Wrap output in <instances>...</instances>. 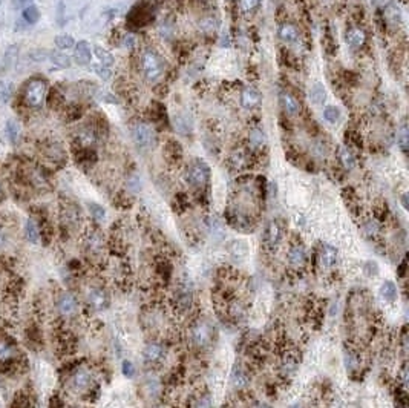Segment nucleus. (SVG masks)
Listing matches in <instances>:
<instances>
[{"instance_id": "obj_26", "label": "nucleus", "mask_w": 409, "mask_h": 408, "mask_svg": "<svg viewBox=\"0 0 409 408\" xmlns=\"http://www.w3.org/2000/svg\"><path fill=\"white\" fill-rule=\"evenodd\" d=\"M232 384L238 388H242V387H245L248 384V376L241 367L235 368V372L232 375Z\"/></svg>"}, {"instance_id": "obj_44", "label": "nucleus", "mask_w": 409, "mask_h": 408, "mask_svg": "<svg viewBox=\"0 0 409 408\" xmlns=\"http://www.w3.org/2000/svg\"><path fill=\"white\" fill-rule=\"evenodd\" d=\"M94 69L97 71V74L100 75L101 79L108 80V79L110 77V71H109V69H108L106 66H103V65H101V66H98V65H97V66H94Z\"/></svg>"}, {"instance_id": "obj_37", "label": "nucleus", "mask_w": 409, "mask_h": 408, "mask_svg": "<svg viewBox=\"0 0 409 408\" xmlns=\"http://www.w3.org/2000/svg\"><path fill=\"white\" fill-rule=\"evenodd\" d=\"M345 364H347V368L350 370V372H355L357 370V367L360 365V361H359V358H357V354H354V353H348L347 354V359H345Z\"/></svg>"}, {"instance_id": "obj_33", "label": "nucleus", "mask_w": 409, "mask_h": 408, "mask_svg": "<svg viewBox=\"0 0 409 408\" xmlns=\"http://www.w3.org/2000/svg\"><path fill=\"white\" fill-rule=\"evenodd\" d=\"M55 45L60 49H69L74 46V39L68 34H63V35H57L55 37Z\"/></svg>"}, {"instance_id": "obj_40", "label": "nucleus", "mask_w": 409, "mask_h": 408, "mask_svg": "<svg viewBox=\"0 0 409 408\" xmlns=\"http://www.w3.org/2000/svg\"><path fill=\"white\" fill-rule=\"evenodd\" d=\"M11 354H12V350H11V347L8 346L6 342L0 341V361H5V359L11 358Z\"/></svg>"}, {"instance_id": "obj_9", "label": "nucleus", "mask_w": 409, "mask_h": 408, "mask_svg": "<svg viewBox=\"0 0 409 408\" xmlns=\"http://www.w3.org/2000/svg\"><path fill=\"white\" fill-rule=\"evenodd\" d=\"M91 384H92V375L89 370H84V368L77 370L75 375L72 376V387L79 391L89 388Z\"/></svg>"}, {"instance_id": "obj_27", "label": "nucleus", "mask_w": 409, "mask_h": 408, "mask_svg": "<svg viewBox=\"0 0 409 408\" xmlns=\"http://www.w3.org/2000/svg\"><path fill=\"white\" fill-rule=\"evenodd\" d=\"M265 132L262 129H259V127H254V129L250 132V137H248V142L253 147H261L265 145Z\"/></svg>"}, {"instance_id": "obj_35", "label": "nucleus", "mask_w": 409, "mask_h": 408, "mask_svg": "<svg viewBox=\"0 0 409 408\" xmlns=\"http://www.w3.org/2000/svg\"><path fill=\"white\" fill-rule=\"evenodd\" d=\"M324 117L329 123H336L340 118V111L337 108H334V106H329V108H327L324 111Z\"/></svg>"}, {"instance_id": "obj_39", "label": "nucleus", "mask_w": 409, "mask_h": 408, "mask_svg": "<svg viewBox=\"0 0 409 408\" xmlns=\"http://www.w3.org/2000/svg\"><path fill=\"white\" fill-rule=\"evenodd\" d=\"M193 408H213V404H212L210 396H207V394H202V396H199V398L195 401Z\"/></svg>"}, {"instance_id": "obj_42", "label": "nucleus", "mask_w": 409, "mask_h": 408, "mask_svg": "<svg viewBox=\"0 0 409 408\" xmlns=\"http://www.w3.org/2000/svg\"><path fill=\"white\" fill-rule=\"evenodd\" d=\"M61 101H63L61 95H60L57 91H54L53 94H51V97L48 98V105H49V106H53V108H57V106H60V105H61Z\"/></svg>"}, {"instance_id": "obj_19", "label": "nucleus", "mask_w": 409, "mask_h": 408, "mask_svg": "<svg viewBox=\"0 0 409 408\" xmlns=\"http://www.w3.org/2000/svg\"><path fill=\"white\" fill-rule=\"evenodd\" d=\"M75 60L79 65H87L91 61V48L87 42H79L75 46Z\"/></svg>"}, {"instance_id": "obj_36", "label": "nucleus", "mask_w": 409, "mask_h": 408, "mask_svg": "<svg viewBox=\"0 0 409 408\" xmlns=\"http://www.w3.org/2000/svg\"><path fill=\"white\" fill-rule=\"evenodd\" d=\"M6 134H8V137H9V140L12 143H16L17 142V137H19V126H17V123L16 121H8L6 123Z\"/></svg>"}, {"instance_id": "obj_29", "label": "nucleus", "mask_w": 409, "mask_h": 408, "mask_svg": "<svg viewBox=\"0 0 409 408\" xmlns=\"http://www.w3.org/2000/svg\"><path fill=\"white\" fill-rule=\"evenodd\" d=\"M95 56L98 57V60L101 61V65L109 68L113 65V56L109 53V51L103 49V48H100V46H95Z\"/></svg>"}, {"instance_id": "obj_48", "label": "nucleus", "mask_w": 409, "mask_h": 408, "mask_svg": "<svg viewBox=\"0 0 409 408\" xmlns=\"http://www.w3.org/2000/svg\"><path fill=\"white\" fill-rule=\"evenodd\" d=\"M403 206H405V209H408V195L403 197Z\"/></svg>"}, {"instance_id": "obj_2", "label": "nucleus", "mask_w": 409, "mask_h": 408, "mask_svg": "<svg viewBox=\"0 0 409 408\" xmlns=\"http://www.w3.org/2000/svg\"><path fill=\"white\" fill-rule=\"evenodd\" d=\"M141 66L143 74L147 82H157L163 72H164V63L163 58L155 53V51L147 49L141 57Z\"/></svg>"}, {"instance_id": "obj_13", "label": "nucleus", "mask_w": 409, "mask_h": 408, "mask_svg": "<svg viewBox=\"0 0 409 408\" xmlns=\"http://www.w3.org/2000/svg\"><path fill=\"white\" fill-rule=\"evenodd\" d=\"M175 304L180 310H189L191 305V291L187 286H180L175 291Z\"/></svg>"}, {"instance_id": "obj_15", "label": "nucleus", "mask_w": 409, "mask_h": 408, "mask_svg": "<svg viewBox=\"0 0 409 408\" xmlns=\"http://www.w3.org/2000/svg\"><path fill=\"white\" fill-rule=\"evenodd\" d=\"M43 154L45 157L49 160V161H63L65 160V150H63L61 145L60 143H55V142H49L43 146Z\"/></svg>"}, {"instance_id": "obj_11", "label": "nucleus", "mask_w": 409, "mask_h": 408, "mask_svg": "<svg viewBox=\"0 0 409 408\" xmlns=\"http://www.w3.org/2000/svg\"><path fill=\"white\" fill-rule=\"evenodd\" d=\"M150 9L144 8V6H136L131 11V14H129V23L132 25V27H143V25H146L149 20H150Z\"/></svg>"}, {"instance_id": "obj_5", "label": "nucleus", "mask_w": 409, "mask_h": 408, "mask_svg": "<svg viewBox=\"0 0 409 408\" xmlns=\"http://www.w3.org/2000/svg\"><path fill=\"white\" fill-rule=\"evenodd\" d=\"M131 134H132L135 145L141 149H149L157 142L155 132H153L152 127L147 126L146 123H139V121L134 123L131 127Z\"/></svg>"}, {"instance_id": "obj_10", "label": "nucleus", "mask_w": 409, "mask_h": 408, "mask_svg": "<svg viewBox=\"0 0 409 408\" xmlns=\"http://www.w3.org/2000/svg\"><path fill=\"white\" fill-rule=\"evenodd\" d=\"M87 299H89V304H91L95 310H103L109 305V298L106 295V291L101 289H94L89 291Z\"/></svg>"}, {"instance_id": "obj_6", "label": "nucleus", "mask_w": 409, "mask_h": 408, "mask_svg": "<svg viewBox=\"0 0 409 408\" xmlns=\"http://www.w3.org/2000/svg\"><path fill=\"white\" fill-rule=\"evenodd\" d=\"M280 239H282V227L277 221H272L265 229V235H264V243L268 249H274Z\"/></svg>"}, {"instance_id": "obj_34", "label": "nucleus", "mask_w": 409, "mask_h": 408, "mask_svg": "<svg viewBox=\"0 0 409 408\" xmlns=\"http://www.w3.org/2000/svg\"><path fill=\"white\" fill-rule=\"evenodd\" d=\"M399 145L403 150H406L408 146H409V129H408L406 123L402 124L400 131H399Z\"/></svg>"}, {"instance_id": "obj_8", "label": "nucleus", "mask_w": 409, "mask_h": 408, "mask_svg": "<svg viewBox=\"0 0 409 408\" xmlns=\"http://www.w3.org/2000/svg\"><path fill=\"white\" fill-rule=\"evenodd\" d=\"M261 103V94L258 89L247 86L241 94V105L245 109H253Z\"/></svg>"}, {"instance_id": "obj_1", "label": "nucleus", "mask_w": 409, "mask_h": 408, "mask_svg": "<svg viewBox=\"0 0 409 408\" xmlns=\"http://www.w3.org/2000/svg\"><path fill=\"white\" fill-rule=\"evenodd\" d=\"M186 181L191 186V187H196L201 189L209 183V178H210V169L209 166L201 161V160H195L191 161L184 174Z\"/></svg>"}, {"instance_id": "obj_7", "label": "nucleus", "mask_w": 409, "mask_h": 408, "mask_svg": "<svg viewBox=\"0 0 409 408\" xmlns=\"http://www.w3.org/2000/svg\"><path fill=\"white\" fill-rule=\"evenodd\" d=\"M279 103H280V108H282L284 112H287L288 116H298L300 112V103L298 101V98L287 91H282L279 94Z\"/></svg>"}, {"instance_id": "obj_25", "label": "nucleus", "mask_w": 409, "mask_h": 408, "mask_svg": "<svg viewBox=\"0 0 409 408\" xmlns=\"http://www.w3.org/2000/svg\"><path fill=\"white\" fill-rule=\"evenodd\" d=\"M380 295H382L383 299L394 301L395 298H397V287H395L394 283H391V281L383 283L382 287H380Z\"/></svg>"}, {"instance_id": "obj_47", "label": "nucleus", "mask_w": 409, "mask_h": 408, "mask_svg": "<svg viewBox=\"0 0 409 408\" xmlns=\"http://www.w3.org/2000/svg\"><path fill=\"white\" fill-rule=\"evenodd\" d=\"M124 43H126L127 46H132V45H134V39H132V37H131V35H129V37H126V40H124Z\"/></svg>"}, {"instance_id": "obj_22", "label": "nucleus", "mask_w": 409, "mask_h": 408, "mask_svg": "<svg viewBox=\"0 0 409 408\" xmlns=\"http://www.w3.org/2000/svg\"><path fill=\"white\" fill-rule=\"evenodd\" d=\"M25 235H27L29 243H32V244L38 243V239H40V231H38V226L35 224L34 220H28L27 224H25Z\"/></svg>"}, {"instance_id": "obj_45", "label": "nucleus", "mask_w": 409, "mask_h": 408, "mask_svg": "<svg viewBox=\"0 0 409 408\" xmlns=\"http://www.w3.org/2000/svg\"><path fill=\"white\" fill-rule=\"evenodd\" d=\"M8 95H9V91H8V87L3 82H0V103H3V101L8 100Z\"/></svg>"}, {"instance_id": "obj_46", "label": "nucleus", "mask_w": 409, "mask_h": 408, "mask_svg": "<svg viewBox=\"0 0 409 408\" xmlns=\"http://www.w3.org/2000/svg\"><path fill=\"white\" fill-rule=\"evenodd\" d=\"M5 241H6V238H5L3 232L0 231V249H3V246H5Z\"/></svg>"}, {"instance_id": "obj_31", "label": "nucleus", "mask_w": 409, "mask_h": 408, "mask_svg": "<svg viewBox=\"0 0 409 408\" xmlns=\"http://www.w3.org/2000/svg\"><path fill=\"white\" fill-rule=\"evenodd\" d=\"M51 60H53L58 68H69L71 66V60L68 56L61 54V53H51Z\"/></svg>"}, {"instance_id": "obj_23", "label": "nucleus", "mask_w": 409, "mask_h": 408, "mask_svg": "<svg viewBox=\"0 0 409 408\" xmlns=\"http://www.w3.org/2000/svg\"><path fill=\"white\" fill-rule=\"evenodd\" d=\"M310 98L313 103L316 105H324L325 103V98H327V94H325V89L321 83H316L313 87H311V91H310Z\"/></svg>"}, {"instance_id": "obj_38", "label": "nucleus", "mask_w": 409, "mask_h": 408, "mask_svg": "<svg viewBox=\"0 0 409 408\" xmlns=\"http://www.w3.org/2000/svg\"><path fill=\"white\" fill-rule=\"evenodd\" d=\"M89 210H91L92 216L97 221H103L105 220V216H106L105 209L101 207V206H98V204H89Z\"/></svg>"}, {"instance_id": "obj_49", "label": "nucleus", "mask_w": 409, "mask_h": 408, "mask_svg": "<svg viewBox=\"0 0 409 408\" xmlns=\"http://www.w3.org/2000/svg\"><path fill=\"white\" fill-rule=\"evenodd\" d=\"M0 197H2V187H0Z\"/></svg>"}, {"instance_id": "obj_32", "label": "nucleus", "mask_w": 409, "mask_h": 408, "mask_svg": "<svg viewBox=\"0 0 409 408\" xmlns=\"http://www.w3.org/2000/svg\"><path fill=\"white\" fill-rule=\"evenodd\" d=\"M23 19L32 25L40 19V12H38V9L35 6H28V8L23 9Z\"/></svg>"}, {"instance_id": "obj_28", "label": "nucleus", "mask_w": 409, "mask_h": 408, "mask_svg": "<svg viewBox=\"0 0 409 408\" xmlns=\"http://www.w3.org/2000/svg\"><path fill=\"white\" fill-rule=\"evenodd\" d=\"M86 244H87L89 250L98 252L101 247H103V238H101V235L98 232H91V233L87 235Z\"/></svg>"}, {"instance_id": "obj_30", "label": "nucleus", "mask_w": 409, "mask_h": 408, "mask_svg": "<svg viewBox=\"0 0 409 408\" xmlns=\"http://www.w3.org/2000/svg\"><path fill=\"white\" fill-rule=\"evenodd\" d=\"M261 5V0H239V8L244 14L256 11Z\"/></svg>"}, {"instance_id": "obj_43", "label": "nucleus", "mask_w": 409, "mask_h": 408, "mask_svg": "<svg viewBox=\"0 0 409 408\" xmlns=\"http://www.w3.org/2000/svg\"><path fill=\"white\" fill-rule=\"evenodd\" d=\"M123 373L127 376V378H132L134 373H135V368H134V364L131 361H124L123 362Z\"/></svg>"}, {"instance_id": "obj_24", "label": "nucleus", "mask_w": 409, "mask_h": 408, "mask_svg": "<svg viewBox=\"0 0 409 408\" xmlns=\"http://www.w3.org/2000/svg\"><path fill=\"white\" fill-rule=\"evenodd\" d=\"M339 160H340V163H342V166L345 169H348V171H351L354 166H355V160H354V157H353V154L351 152L347 149V147H340L339 149Z\"/></svg>"}, {"instance_id": "obj_21", "label": "nucleus", "mask_w": 409, "mask_h": 408, "mask_svg": "<svg viewBox=\"0 0 409 408\" xmlns=\"http://www.w3.org/2000/svg\"><path fill=\"white\" fill-rule=\"evenodd\" d=\"M164 154H165V157H167L169 160L178 161L183 157L181 145L178 143V142H175V140H169L167 145H165V147H164Z\"/></svg>"}, {"instance_id": "obj_3", "label": "nucleus", "mask_w": 409, "mask_h": 408, "mask_svg": "<svg viewBox=\"0 0 409 408\" xmlns=\"http://www.w3.org/2000/svg\"><path fill=\"white\" fill-rule=\"evenodd\" d=\"M46 94V82L43 79H31L23 89V100L29 108H40Z\"/></svg>"}, {"instance_id": "obj_4", "label": "nucleus", "mask_w": 409, "mask_h": 408, "mask_svg": "<svg viewBox=\"0 0 409 408\" xmlns=\"http://www.w3.org/2000/svg\"><path fill=\"white\" fill-rule=\"evenodd\" d=\"M215 336V328L207 321H199L193 325L190 331V338L193 346L198 349H206L209 347Z\"/></svg>"}, {"instance_id": "obj_17", "label": "nucleus", "mask_w": 409, "mask_h": 408, "mask_svg": "<svg viewBox=\"0 0 409 408\" xmlns=\"http://www.w3.org/2000/svg\"><path fill=\"white\" fill-rule=\"evenodd\" d=\"M164 356V349L161 344L158 342H150L144 349V359L147 362H158L160 359H163Z\"/></svg>"}, {"instance_id": "obj_14", "label": "nucleus", "mask_w": 409, "mask_h": 408, "mask_svg": "<svg viewBox=\"0 0 409 408\" xmlns=\"http://www.w3.org/2000/svg\"><path fill=\"white\" fill-rule=\"evenodd\" d=\"M337 261V250L333 246H322L321 253H319V262L324 269H329L333 267Z\"/></svg>"}, {"instance_id": "obj_16", "label": "nucleus", "mask_w": 409, "mask_h": 408, "mask_svg": "<svg viewBox=\"0 0 409 408\" xmlns=\"http://www.w3.org/2000/svg\"><path fill=\"white\" fill-rule=\"evenodd\" d=\"M366 42V34L363 29L360 28H351L347 32V43L353 48V49H359L365 45Z\"/></svg>"}, {"instance_id": "obj_12", "label": "nucleus", "mask_w": 409, "mask_h": 408, "mask_svg": "<svg viewBox=\"0 0 409 408\" xmlns=\"http://www.w3.org/2000/svg\"><path fill=\"white\" fill-rule=\"evenodd\" d=\"M279 37L285 43H295V42L299 40L300 32H299V28L296 27V25H293V23H282L279 27Z\"/></svg>"}, {"instance_id": "obj_41", "label": "nucleus", "mask_w": 409, "mask_h": 408, "mask_svg": "<svg viewBox=\"0 0 409 408\" xmlns=\"http://www.w3.org/2000/svg\"><path fill=\"white\" fill-rule=\"evenodd\" d=\"M365 232L368 236H376L379 233V224L376 221H368L365 224Z\"/></svg>"}, {"instance_id": "obj_50", "label": "nucleus", "mask_w": 409, "mask_h": 408, "mask_svg": "<svg viewBox=\"0 0 409 408\" xmlns=\"http://www.w3.org/2000/svg\"><path fill=\"white\" fill-rule=\"evenodd\" d=\"M23 2H25V0H23Z\"/></svg>"}, {"instance_id": "obj_18", "label": "nucleus", "mask_w": 409, "mask_h": 408, "mask_svg": "<svg viewBox=\"0 0 409 408\" xmlns=\"http://www.w3.org/2000/svg\"><path fill=\"white\" fill-rule=\"evenodd\" d=\"M288 261L291 265H295V267H302L306 261V253H305V249L299 244L296 246H293L288 252Z\"/></svg>"}, {"instance_id": "obj_20", "label": "nucleus", "mask_w": 409, "mask_h": 408, "mask_svg": "<svg viewBox=\"0 0 409 408\" xmlns=\"http://www.w3.org/2000/svg\"><path fill=\"white\" fill-rule=\"evenodd\" d=\"M57 305H58V310L63 315H71L77 309V301H75V298L72 295H61L58 298Z\"/></svg>"}]
</instances>
